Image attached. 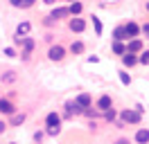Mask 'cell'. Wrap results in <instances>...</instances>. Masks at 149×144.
Returning <instances> with one entry per match:
<instances>
[{"label":"cell","instance_id":"6da1fadb","mask_svg":"<svg viewBox=\"0 0 149 144\" xmlns=\"http://www.w3.org/2000/svg\"><path fill=\"white\" fill-rule=\"evenodd\" d=\"M120 122H124V124H140L142 122V113H138L136 108H127V110L120 113Z\"/></svg>","mask_w":149,"mask_h":144},{"label":"cell","instance_id":"7a4b0ae2","mask_svg":"<svg viewBox=\"0 0 149 144\" xmlns=\"http://www.w3.org/2000/svg\"><path fill=\"white\" fill-rule=\"evenodd\" d=\"M47 59L52 63H59L65 59V47L63 45H50V50H47Z\"/></svg>","mask_w":149,"mask_h":144},{"label":"cell","instance_id":"3957f363","mask_svg":"<svg viewBox=\"0 0 149 144\" xmlns=\"http://www.w3.org/2000/svg\"><path fill=\"white\" fill-rule=\"evenodd\" d=\"M68 27H70L72 34H81V32L86 29V20H84V18H79V16H72L70 20H68Z\"/></svg>","mask_w":149,"mask_h":144},{"label":"cell","instance_id":"277c9868","mask_svg":"<svg viewBox=\"0 0 149 144\" xmlns=\"http://www.w3.org/2000/svg\"><path fill=\"white\" fill-rule=\"evenodd\" d=\"M95 108H97V110H102V113H106L109 108H113V99H111V95H102V97L97 99Z\"/></svg>","mask_w":149,"mask_h":144},{"label":"cell","instance_id":"5b68a950","mask_svg":"<svg viewBox=\"0 0 149 144\" xmlns=\"http://www.w3.org/2000/svg\"><path fill=\"white\" fill-rule=\"evenodd\" d=\"M124 32H127V38H136V36H140V25L129 20V23H124Z\"/></svg>","mask_w":149,"mask_h":144},{"label":"cell","instance_id":"8992f818","mask_svg":"<svg viewBox=\"0 0 149 144\" xmlns=\"http://www.w3.org/2000/svg\"><path fill=\"white\" fill-rule=\"evenodd\" d=\"M120 59H122V65H124V68H133V65L138 63V54H133V52H124Z\"/></svg>","mask_w":149,"mask_h":144},{"label":"cell","instance_id":"52a82bcc","mask_svg":"<svg viewBox=\"0 0 149 144\" xmlns=\"http://www.w3.org/2000/svg\"><path fill=\"white\" fill-rule=\"evenodd\" d=\"M74 101H77V104H79V106L84 108H91L93 106V97H91V95H88V92H81V95H77V97H74Z\"/></svg>","mask_w":149,"mask_h":144},{"label":"cell","instance_id":"ba28073f","mask_svg":"<svg viewBox=\"0 0 149 144\" xmlns=\"http://www.w3.org/2000/svg\"><path fill=\"white\" fill-rule=\"evenodd\" d=\"M142 47H145V45H142V41H140L138 36H136V38H129V41H127V52L138 54L140 50H142Z\"/></svg>","mask_w":149,"mask_h":144},{"label":"cell","instance_id":"9c48e42d","mask_svg":"<svg viewBox=\"0 0 149 144\" xmlns=\"http://www.w3.org/2000/svg\"><path fill=\"white\" fill-rule=\"evenodd\" d=\"M65 115H84V108L77 101H65Z\"/></svg>","mask_w":149,"mask_h":144},{"label":"cell","instance_id":"30bf717a","mask_svg":"<svg viewBox=\"0 0 149 144\" xmlns=\"http://www.w3.org/2000/svg\"><path fill=\"white\" fill-rule=\"evenodd\" d=\"M70 14H68V7H54L52 11H50V18L52 20H63V18H68Z\"/></svg>","mask_w":149,"mask_h":144},{"label":"cell","instance_id":"8fae6325","mask_svg":"<svg viewBox=\"0 0 149 144\" xmlns=\"http://www.w3.org/2000/svg\"><path fill=\"white\" fill-rule=\"evenodd\" d=\"M0 113H2V115H14V113H16V106L11 104L9 99H0Z\"/></svg>","mask_w":149,"mask_h":144},{"label":"cell","instance_id":"7c38bea8","mask_svg":"<svg viewBox=\"0 0 149 144\" xmlns=\"http://www.w3.org/2000/svg\"><path fill=\"white\" fill-rule=\"evenodd\" d=\"M133 140H136L138 144H149V128H138Z\"/></svg>","mask_w":149,"mask_h":144},{"label":"cell","instance_id":"4fadbf2b","mask_svg":"<svg viewBox=\"0 0 149 144\" xmlns=\"http://www.w3.org/2000/svg\"><path fill=\"white\" fill-rule=\"evenodd\" d=\"M81 11H84V5H81L79 0H72V2L68 5V14H70V16H79Z\"/></svg>","mask_w":149,"mask_h":144},{"label":"cell","instance_id":"5bb4252c","mask_svg":"<svg viewBox=\"0 0 149 144\" xmlns=\"http://www.w3.org/2000/svg\"><path fill=\"white\" fill-rule=\"evenodd\" d=\"M45 126H61V115H59V113H47L45 115Z\"/></svg>","mask_w":149,"mask_h":144},{"label":"cell","instance_id":"9a60e30c","mask_svg":"<svg viewBox=\"0 0 149 144\" xmlns=\"http://www.w3.org/2000/svg\"><path fill=\"white\" fill-rule=\"evenodd\" d=\"M0 81H2V83H16V81H18V74L14 70H7V72L0 74Z\"/></svg>","mask_w":149,"mask_h":144},{"label":"cell","instance_id":"2e32d148","mask_svg":"<svg viewBox=\"0 0 149 144\" xmlns=\"http://www.w3.org/2000/svg\"><path fill=\"white\" fill-rule=\"evenodd\" d=\"M113 41H129V38H127V32H124V25H118L113 29Z\"/></svg>","mask_w":149,"mask_h":144},{"label":"cell","instance_id":"e0dca14e","mask_svg":"<svg viewBox=\"0 0 149 144\" xmlns=\"http://www.w3.org/2000/svg\"><path fill=\"white\" fill-rule=\"evenodd\" d=\"M84 50H86V45L81 43V41H72V43H70V54H74V56H77V54H84Z\"/></svg>","mask_w":149,"mask_h":144},{"label":"cell","instance_id":"ac0fdd59","mask_svg":"<svg viewBox=\"0 0 149 144\" xmlns=\"http://www.w3.org/2000/svg\"><path fill=\"white\" fill-rule=\"evenodd\" d=\"M124 52H127V43H124V41H113V54L122 56Z\"/></svg>","mask_w":149,"mask_h":144},{"label":"cell","instance_id":"d6986e66","mask_svg":"<svg viewBox=\"0 0 149 144\" xmlns=\"http://www.w3.org/2000/svg\"><path fill=\"white\" fill-rule=\"evenodd\" d=\"M29 29H32V25H29V23H20V25L16 27V36H27Z\"/></svg>","mask_w":149,"mask_h":144},{"label":"cell","instance_id":"ffe728a7","mask_svg":"<svg viewBox=\"0 0 149 144\" xmlns=\"http://www.w3.org/2000/svg\"><path fill=\"white\" fill-rule=\"evenodd\" d=\"M25 113H14V115H11V126H20L23 124V122H25Z\"/></svg>","mask_w":149,"mask_h":144},{"label":"cell","instance_id":"44dd1931","mask_svg":"<svg viewBox=\"0 0 149 144\" xmlns=\"http://www.w3.org/2000/svg\"><path fill=\"white\" fill-rule=\"evenodd\" d=\"M138 63H142V65H149V50H140L138 52Z\"/></svg>","mask_w":149,"mask_h":144},{"label":"cell","instance_id":"7402d4cb","mask_svg":"<svg viewBox=\"0 0 149 144\" xmlns=\"http://www.w3.org/2000/svg\"><path fill=\"white\" fill-rule=\"evenodd\" d=\"M91 18H93V27H95V34H97V36H102V32H104V27H102V20H100L97 16H91Z\"/></svg>","mask_w":149,"mask_h":144},{"label":"cell","instance_id":"603a6c76","mask_svg":"<svg viewBox=\"0 0 149 144\" xmlns=\"http://www.w3.org/2000/svg\"><path fill=\"white\" fill-rule=\"evenodd\" d=\"M118 77H120L122 86H129V83H131V77H129V72H127V70H120V72H118Z\"/></svg>","mask_w":149,"mask_h":144},{"label":"cell","instance_id":"cb8c5ba5","mask_svg":"<svg viewBox=\"0 0 149 144\" xmlns=\"http://www.w3.org/2000/svg\"><path fill=\"white\" fill-rule=\"evenodd\" d=\"M59 133H61V126H47L45 128V135H50V137H56Z\"/></svg>","mask_w":149,"mask_h":144},{"label":"cell","instance_id":"d4e9b609","mask_svg":"<svg viewBox=\"0 0 149 144\" xmlns=\"http://www.w3.org/2000/svg\"><path fill=\"white\" fill-rule=\"evenodd\" d=\"M104 117H106V122H115V117H118V113H115V108H109V110L104 113Z\"/></svg>","mask_w":149,"mask_h":144},{"label":"cell","instance_id":"484cf974","mask_svg":"<svg viewBox=\"0 0 149 144\" xmlns=\"http://www.w3.org/2000/svg\"><path fill=\"white\" fill-rule=\"evenodd\" d=\"M43 140H45V133H43V131H36V133H34V142L41 144Z\"/></svg>","mask_w":149,"mask_h":144},{"label":"cell","instance_id":"4316f807","mask_svg":"<svg viewBox=\"0 0 149 144\" xmlns=\"http://www.w3.org/2000/svg\"><path fill=\"white\" fill-rule=\"evenodd\" d=\"M2 54H5V56H9V59H14V56H16V50H14V47H5Z\"/></svg>","mask_w":149,"mask_h":144},{"label":"cell","instance_id":"83f0119b","mask_svg":"<svg viewBox=\"0 0 149 144\" xmlns=\"http://www.w3.org/2000/svg\"><path fill=\"white\" fill-rule=\"evenodd\" d=\"M34 2H36V0H23L20 9H29V7H34Z\"/></svg>","mask_w":149,"mask_h":144},{"label":"cell","instance_id":"f1b7e54d","mask_svg":"<svg viewBox=\"0 0 149 144\" xmlns=\"http://www.w3.org/2000/svg\"><path fill=\"white\" fill-rule=\"evenodd\" d=\"M140 34H145V36L149 38V23H145V25L140 27Z\"/></svg>","mask_w":149,"mask_h":144},{"label":"cell","instance_id":"f546056e","mask_svg":"<svg viewBox=\"0 0 149 144\" xmlns=\"http://www.w3.org/2000/svg\"><path fill=\"white\" fill-rule=\"evenodd\" d=\"M9 5H11V7H16V9H20V5H23V0H9Z\"/></svg>","mask_w":149,"mask_h":144},{"label":"cell","instance_id":"4dcf8cb0","mask_svg":"<svg viewBox=\"0 0 149 144\" xmlns=\"http://www.w3.org/2000/svg\"><path fill=\"white\" fill-rule=\"evenodd\" d=\"M5 131H7V122H2V119H0V133H5Z\"/></svg>","mask_w":149,"mask_h":144},{"label":"cell","instance_id":"1f68e13d","mask_svg":"<svg viewBox=\"0 0 149 144\" xmlns=\"http://www.w3.org/2000/svg\"><path fill=\"white\" fill-rule=\"evenodd\" d=\"M115 144H131V142H129V140H127V137H120V140H118V142H115Z\"/></svg>","mask_w":149,"mask_h":144},{"label":"cell","instance_id":"d6a6232c","mask_svg":"<svg viewBox=\"0 0 149 144\" xmlns=\"http://www.w3.org/2000/svg\"><path fill=\"white\" fill-rule=\"evenodd\" d=\"M45 5H56V0H43Z\"/></svg>","mask_w":149,"mask_h":144},{"label":"cell","instance_id":"836d02e7","mask_svg":"<svg viewBox=\"0 0 149 144\" xmlns=\"http://www.w3.org/2000/svg\"><path fill=\"white\" fill-rule=\"evenodd\" d=\"M147 11H149V0H147Z\"/></svg>","mask_w":149,"mask_h":144},{"label":"cell","instance_id":"e575fe53","mask_svg":"<svg viewBox=\"0 0 149 144\" xmlns=\"http://www.w3.org/2000/svg\"><path fill=\"white\" fill-rule=\"evenodd\" d=\"M65 2H72V0H65Z\"/></svg>","mask_w":149,"mask_h":144},{"label":"cell","instance_id":"d590c367","mask_svg":"<svg viewBox=\"0 0 149 144\" xmlns=\"http://www.w3.org/2000/svg\"><path fill=\"white\" fill-rule=\"evenodd\" d=\"M9 144H16V142H9Z\"/></svg>","mask_w":149,"mask_h":144}]
</instances>
